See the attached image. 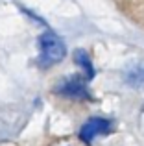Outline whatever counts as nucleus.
Listing matches in <instances>:
<instances>
[{
	"instance_id": "7ed1b4c3",
	"label": "nucleus",
	"mask_w": 144,
	"mask_h": 146,
	"mask_svg": "<svg viewBox=\"0 0 144 146\" xmlns=\"http://www.w3.org/2000/svg\"><path fill=\"white\" fill-rule=\"evenodd\" d=\"M55 91H57L61 96L87 98V85H85V82H83V78H79V76H72L69 80H63Z\"/></svg>"
},
{
	"instance_id": "20e7f679",
	"label": "nucleus",
	"mask_w": 144,
	"mask_h": 146,
	"mask_svg": "<svg viewBox=\"0 0 144 146\" xmlns=\"http://www.w3.org/2000/svg\"><path fill=\"white\" fill-rule=\"evenodd\" d=\"M126 82L129 85H144V65H137V67L129 68L126 72Z\"/></svg>"
},
{
	"instance_id": "39448f33",
	"label": "nucleus",
	"mask_w": 144,
	"mask_h": 146,
	"mask_svg": "<svg viewBox=\"0 0 144 146\" xmlns=\"http://www.w3.org/2000/svg\"><path fill=\"white\" fill-rule=\"evenodd\" d=\"M74 61L79 65V67H83L87 70V78L89 80L94 76V68H92V65H90V59H89V56H87L85 50H76L74 52Z\"/></svg>"
},
{
	"instance_id": "f03ea898",
	"label": "nucleus",
	"mask_w": 144,
	"mask_h": 146,
	"mask_svg": "<svg viewBox=\"0 0 144 146\" xmlns=\"http://www.w3.org/2000/svg\"><path fill=\"white\" fill-rule=\"evenodd\" d=\"M111 131V122L105 118H89L83 124V128L79 129V139L90 143L92 139H96L98 135H105Z\"/></svg>"
},
{
	"instance_id": "f257e3e1",
	"label": "nucleus",
	"mask_w": 144,
	"mask_h": 146,
	"mask_svg": "<svg viewBox=\"0 0 144 146\" xmlns=\"http://www.w3.org/2000/svg\"><path fill=\"white\" fill-rule=\"evenodd\" d=\"M39 46H41V57H39V61L44 65V67L61 61L63 57H65V54H67L65 43H63L55 33H52V32H46V33L41 35Z\"/></svg>"
},
{
	"instance_id": "423d86ee",
	"label": "nucleus",
	"mask_w": 144,
	"mask_h": 146,
	"mask_svg": "<svg viewBox=\"0 0 144 146\" xmlns=\"http://www.w3.org/2000/svg\"><path fill=\"white\" fill-rule=\"evenodd\" d=\"M54 146H79V144L74 143V141H59V143H55Z\"/></svg>"
}]
</instances>
